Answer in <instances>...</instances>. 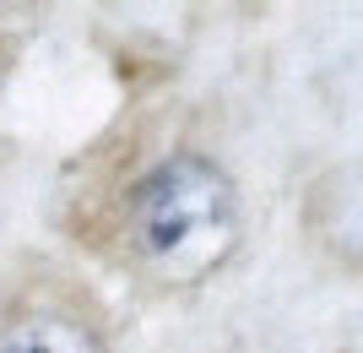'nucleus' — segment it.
Instances as JSON below:
<instances>
[{
  "instance_id": "nucleus-1",
  "label": "nucleus",
  "mask_w": 363,
  "mask_h": 353,
  "mask_svg": "<svg viewBox=\"0 0 363 353\" xmlns=\"http://www.w3.org/2000/svg\"><path fill=\"white\" fill-rule=\"evenodd\" d=\"M239 196L201 153H174L125 196V245L157 283H206L239 250Z\"/></svg>"
},
{
  "instance_id": "nucleus-2",
  "label": "nucleus",
  "mask_w": 363,
  "mask_h": 353,
  "mask_svg": "<svg viewBox=\"0 0 363 353\" xmlns=\"http://www.w3.org/2000/svg\"><path fill=\"white\" fill-rule=\"evenodd\" d=\"M0 353H108L104 332L76 305L16 299L0 310Z\"/></svg>"
}]
</instances>
